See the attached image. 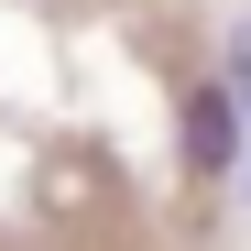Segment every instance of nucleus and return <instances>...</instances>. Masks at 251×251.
<instances>
[{
  "label": "nucleus",
  "mask_w": 251,
  "mask_h": 251,
  "mask_svg": "<svg viewBox=\"0 0 251 251\" xmlns=\"http://www.w3.org/2000/svg\"><path fill=\"white\" fill-rule=\"evenodd\" d=\"M229 88H251V33H240V44H229Z\"/></svg>",
  "instance_id": "2"
},
{
  "label": "nucleus",
  "mask_w": 251,
  "mask_h": 251,
  "mask_svg": "<svg viewBox=\"0 0 251 251\" xmlns=\"http://www.w3.org/2000/svg\"><path fill=\"white\" fill-rule=\"evenodd\" d=\"M186 153H197V175H229V153H240V88H197Z\"/></svg>",
  "instance_id": "1"
}]
</instances>
